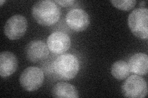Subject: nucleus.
<instances>
[{
  "label": "nucleus",
  "mask_w": 148,
  "mask_h": 98,
  "mask_svg": "<svg viewBox=\"0 0 148 98\" xmlns=\"http://www.w3.org/2000/svg\"><path fill=\"white\" fill-rule=\"evenodd\" d=\"M52 96L56 98H78V93L75 87L70 83L59 82L53 87Z\"/></svg>",
  "instance_id": "f8f14e48"
},
{
  "label": "nucleus",
  "mask_w": 148,
  "mask_h": 98,
  "mask_svg": "<svg viewBox=\"0 0 148 98\" xmlns=\"http://www.w3.org/2000/svg\"><path fill=\"white\" fill-rule=\"evenodd\" d=\"M18 67L16 56L12 52L4 51L0 53V76L6 78L14 73Z\"/></svg>",
  "instance_id": "9d476101"
},
{
  "label": "nucleus",
  "mask_w": 148,
  "mask_h": 98,
  "mask_svg": "<svg viewBox=\"0 0 148 98\" xmlns=\"http://www.w3.org/2000/svg\"><path fill=\"white\" fill-rule=\"evenodd\" d=\"M6 2V1H0V6H1V7L3 6V4L4 3H5Z\"/></svg>",
  "instance_id": "f3484780"
},
{
  "label": "nucleus",
  "mask_w": 148,
  "mask_h": 98,
  "mask_svg": "<svg viewBox=\"0 0 148 98\" xmlns=\"http://www.w3.org/2000/svg\"><path fill=\"white\" fill-rule=\"evenodd\" d=\"M27 26V20L24 16L14 15L9 18L4 25V34L10 40L19 39L25 34Z\"/></svg>",
  "instance_id": "423d86ee"
},
{
  "label": "nucleus",
  "mask_w": 148,
  "mask_h": 98,
  "mask_svg": "<svg viewBox=\"0 0 148 98\" xmlns=\"http://www.w3.org/2000/svg\"><path fill=\"white\" fill-rule=\"evenodd\" d=\"M111 74L118 80H123L127 78L130 74L128 63L123 60L117 61L112 65Z\"/></svg>",
  "instance_id": "ddd939ff"
},
{
  "label": "nucleus",
  "mask_w": 148,
  "mask_h": 98,
  "mask_svg": "<svg viewBox=\"0 0 148 98\" xmlns=\"http://www.w3.org/2000/svg\"><path fill=\"white\" fill-rule=\"evenodd\" d=\"M128 24L132 33L138 38H148V9L136 8L130 14Z\"/></svg>",
  "instance_id": "7ed1b4c3"
},
{
  "label": "nucleus",
  "mask_w": 148,
  "mask_h": 98,
  "mask_svg": "<svg viewBox=\"0 0 148 98\" xmlns=\"http://www.w3.org/2000/svg\"><path fill=\"white\" fill-rule=\"evenodd\" d=\"M44 73L40 68L30 66L24 70L19 78L21 86L27 91L38 90L44 82Z\"/></svg>",
  "instance_id": "39448f33"
},
{
  "label": "nucleus",
  "mask_w": 148,
  "mask_h": 98,
  "mask_svg": "<svg viewBox=\"0 0 148 98\" xmlns=\"http://www.w3.org/2000/svg\"><path fill=\"white\" fill-rule=\"evenodd\" d=\"M49 50L54 54L64 53L70 49L71 38L62 31H56L50 34L47 39Z\"/></svg>",
  "instance_id": "6e6552de"
},
{
  "label": "nucleus",
  "mask_w": 148,
  "mask_h": 98,
  "mask_svg": "<svg viewBox=\"0 0 148 98\" xmlns=\"http://www.w3.org/2000/svg\"><path fill=\"white\" fill-rule=\"evenodd\" d=\"M128 65L130 72L138 76H146L148 71V57L143 53H137L130 58Z\"/></svg>",
  "instance_id": "9b49d317"
},
{
  "label": "nucleus",
  "mask_w": 148,
  "mask_h": 98,
  "mask_svg": "<svg viewBox=\"0 0 148 98\" xmlns=\"http://www.w3.org/2000/svg\"><path fill=\"white\" fill-rule=\"evenodd\" d=\"M110 3L114 7L120 10L129 11L135 6L136 1L135 0H119V1L112 0L110 1Z\"/></svg>",
  "instance_id": "4468645a"
},
{
  "label": "nucleus",
  "mask_w": 148,
  "mask_h": 98,
  "mask_svg": "<svg viewBox=\"0 0 148 98\" xmlns=\"http://www.w3.org/2000/svg\"><path fill=\"white\" fill-rule=\"evenodd\" d=\"M56 3H58L59 5H61L64 7H68L72 6L73 4L75 3V1L73 0H62V1H59V0H56V1H54Z\"/></svg>",
  "instance_id": "2eb2a0df"
},
{
  "label": "nucleus",
  "mask_w": 148,
  "mask_h": 98,
  "mask_svg": "<svg viewBox=\"0 0 148 98\" xmlns=\"http://www.w3.org/2000/svg\"><path fill=\"white\" fill-rule=\"evenodd\" d=\"M32 16L38 24L48 26L54 25L61 17V9L54 1H37L32 9Z\"/></svg>",
  "instance_id": "f257e3e1"
},
{
  "label": "nucleus",
  "mask_w": 148,
  "mask_h": 98,
  "mask_svg": "<svg viewBox=\"0 0 148 98\" xmlns=\"http://www.w3.org/2000/svg\"><path fill=\"white\" fill-rule=\"evenodd\" d=\"M122 92L125 97L130 98L145 97L147 95V82L140 76H131L123 83Z\"/></svg>",
  "instance_id": "20e7f679"
},
{
  "label": "nucleus",
  "mask_w": 148,
  "mask_h": 98,
  "mask_svg": "<svg viewBox=\"0 0 148 98\" xmlns=\"http://www.w3.org/2000/svg\"><path fill=\"white\" fill-rule=\"evenodd\" d=\"M66 21L69 28L76 32L86 30L90 23L89 15L82 9H73L68 12Z\"/></svg>",
  "instance_id": "0eeeda50"
},
{
  "label": "nucleus",
  "mask_w": 148,
  "mask_h": 98,
  "mask_svg": "<svg viewBox=\"0 0 148 98\" xmlns=\"http://www.w3.org/2000/svg\"><path fill=\"white\" fill-rule=\"evenodd\" d=\"M49 50L48 45L42 41H32L27 44L25 54L28 60L36 63L45 59L48 57Z\"/></svg>",
  "instance_id": "1a4fd4ad"
},
{
  "label": "nucleus",
  "mask_w": 148,
  "mask_h": 98,
  "mask_svg": "<svg viewBox=\"0 0 148 98\" xmlns=\"http://www.w3.org/2000/svg\"><path fill=\"white\" fill-rule=\"evenodd\" d=\"M146 1H141L140 3V6H144L145 5V4H146Z\"/></svg>",
  "instance_id": "dca6fc26"
},
{
  "label": "nucleus",
  "mask_w": 148,
  "mask_h": 98,
  "mask_svg": "<svg viewBox=\"0 0 148 98\" xmlns=\"http://www.w3.org/2000/svg\"><path fill=\"white\" fill-rule=\"evenodd\" d=\"M80 64L78 58L72 54L60 55L53 63V69L56 75L64 80H71L77 75Z\"/></svg>",
  "instance_id": "f03ea898"
}]
</instances>
